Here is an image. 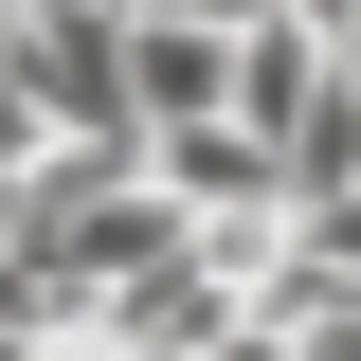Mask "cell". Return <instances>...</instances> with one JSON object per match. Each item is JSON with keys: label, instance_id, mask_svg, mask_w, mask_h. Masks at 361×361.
<instances>
[{"label": "cell", "instance_id": "cell-1", "mask_svg": "<svg viewBox=\"0 0 361 361\" xmlns=\"http://www.w3.org/2000/svg\"><path fill=\"white\" fill-rule=\"evenodd\" d=\"M127 109L145 127H217V37L199 18H127Z\"/></svg>", "mask_w": 361, "mask_h": 361}, {"label": "cell", "instance_id": "cell-2", "mask_svg": "<svg viewBox=\"0 0 361 361\" xmlns=\"http://www.w3.org/2000/svg\"><path fill=\"white\" fill-rule=\"evenodd\" d=\"M325 90H343V109H361V37H325Z\"/></svg>", "mask_w": 361, "mask_h": 361}, {"label": "cell", "instance_id": "cell-4", "mask_svg": "<svg viewBox=\"0 0 361 361\" xmlns=\"http://www.w3.org/2000/svg\"><path fill=\"white\" fill-rule=\"evenodd\" d=\"M343 37H361V18H343Z\"/></svg>", "mask_w": 361, "mask_h": 361}, {"label": "cell", "instance_id": "cell-3", "mask_svg": "<svg viewBox=\"0 0 361 361\" xmlns=\"http://www.w3.org/2000/svg\"><path fill=\"white\" fill-rule=\"evenodd\" d=\"M37 361H109V343H37Z\"/></svg>", "mask_w": 361, "mask_h": 361}]
</instances>
